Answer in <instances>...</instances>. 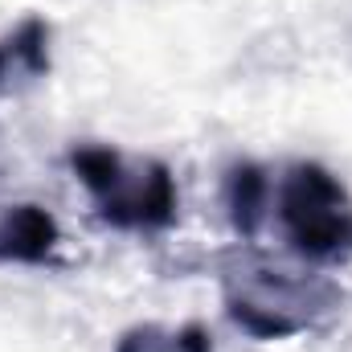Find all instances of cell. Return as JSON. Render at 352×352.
Instances as JSON below:
<instances>
[{"mask_svg": "<svg viewBox=\"0 0 352 352\" xmlns=\"http://www.w3.org/2000/svg\"><path fill=\"white\" fill-rule=\"evenodd\" d=\"M58 221L41 205H8L0 213V263H50L58 250Z\"/></svg>", "mask_w": 352, "mask_h": 352, "instance_id": "3957f363", "label": "cell"}, {"mask_svg": "<svg viewBox=\"0 0 352 352\" xmlns=\"http://www.w3.org/2000/svg\"><path fill=\"white\" fill-rule=\"evenodd\" d=\"M209 332L201 328V324H188V328H180L173 336V352H209Z\"/></svg>", "mask_w": 352, "mask_h": 352, "instance_id": "ba28073f", "label": "cell"}, {"mask_svg": "<svg viewBox=\"0 0 352 352\" xmlns=\"http://www.w3.org/2000/svg\"><path fill=\"white\" fill-rule=\"evenodd\" d=\"M278 226L311 263L352 258V192L324 164L299 160L278 180Z\"/></svg>", "mask_w": 352, "mask_h": 352, "instance_id": "7a4b0ae2", "label": "cell"}, {"mask_svg": "<svg viewBox=\"0 0 352 352\" xmlns=\"http://www.w3.org/2000/svg\"><path fill=\"white\" fill-rule=\"evenodd\" d=\"M50 74V25L25 16L12 33L0 37V94H16Z\"/></svg>", "mask_w": 352, "mask_h": 352, "instance_id": "277c9868", "label": "cell"}, {"mask_svg": "<svg viewBox=\"0 0 352 352\" xmlns=\"http://www.w3.org/2000/svg\"><path fill=\"white\" fill-rule=\"evenodd\" d=\"M230 320L238 328H246L254 340H287L303 328V320L270 307V303H258V299H246V295H234L230 299Z\"/></svg>", "mask_w": 352, "mask_h": 352, "instance_id": "8992f818", "label": "cell"}, {"mask_svg": "<svg viewBox=\"0 0 352 352\" xmlns=\"http://www.w3.org/2000/svg\"><path fill=\"white\" fill-rule=\"evenodd\" d=\"M266 201H270V180L263 176L258 164H234L226 180V205H230V221L242 238H254L263 230Z\"/></svg>", "mask_w": 352, "mask_h": 352, "instance_id": "5b68a950", "label": "cell"}, {"mask_svg": "<svg viewBox=\"0 0 352 352\" xmlns=\"http://www.w3.org/2000/svg\"><path fill=\"white\" fill-rule=\"evenodd\" d=\"M70 168L102 221L119 230H164L176 221V180L160 160H127L115 148H74Z\"/></svg>", "mask_w": 352, "mask_h": 352, "instance_id": "6da1fadb", "label": "cell"}, {"mask_svg": "<svg viewBox=\"0 0 352 352\" xmlns=\"http://www.w3.org/2000/svg\"><path fill=\"white\" fill-rule=\"evenodd\" d=\"M119 352H173V340L156 324H144V328H131L119 340Z\"/></svg>", "mask_w": 352, "mask_h": 352, "instance_id": "52a82bcc", "label": "cell"}]
</instances>
